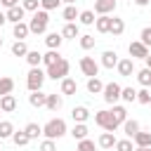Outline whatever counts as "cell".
I'll return each mask as SVG.
<instances>
[{"mask_svg":"<svg viewBox=\"0 0 151 151\" xmlns=\"http://www.w3.org/2000/svg\"><path fill=\"white\" fill-rule=\"evenodd\" d=\"M78 42H80V47H83V50H92V47H94V42H97V38H94V35H90V33H85V35H80V40H78Z\"/></svg>","mask_w":151,"mask_h":151,"instance_id":"cell-41","label":"cell"},{"mask_svg":"<svg viewBox=\"0 0 151 151\" xmlns=\"http://www.w3.org/2000/svg\"><path fill=\"white\" fill-rule=\"evenodd\" d=\"M45 78H47V73H45L40 66H35V68H31L28 76H26V87H28L31 92H38V90H42Z\"/></svg>","mask_w":151,"mask_h":151,"instance_id":"cell-5","label":"cell"},{"mask_svg":"<svg viewBox=\"0 0 151 151\" xmlns=\"http://www.w3.org/2000/svg\"><path fill=\"white\" fill-rule=\"evenodd\" d=\"M61 42H64V35H61V33H57V31L45 35V45H47L50 50H59V47H61Z\"/></svg>","mask_w":151,"mask_h":151,"instance_id":"cell-21","label":"cell"},{"mask_svg":"<svg viewBox=\"0 0 151 151\" xmlns=\"http://www.w3.org/2000/svg\"><path fill=\"white\" fill-rule=\"evenodd\" d=\"M134 151H151V146H137Z\"/></svg>","mask_w":151,"mask_h":151,"instance_id":"cell-51","label":"cell"},{"mask_svg":"<svg viewBox=\"0 0 151 151\" xmlns=\"http://www.w3.org/2000/svg\"><path fill=\"white\" fill-rule=\"evenodd\" d=\"M134 149H137V146H134V142H132V139H127V137L116 142V151H134Z\"/></svg>","mask_w":151,"mask_h":151,"instance_id":"cell-40","label":"cell"},{"mask_svg":"<svg viewBox=\"0 0 151 151\" xmlns=\"http://www.w3.org/2000/svg\"><path fill=\"white\" fill-rule=\"evenodd\" d=\"M132 142H134V146H151V132L139 130V132L132 137Z\"/></svg>","mask_w":151,"mask_h":151,"instance_id":"cell-28","label":"cell"},{"mask_svg":"<svg viewBox=\"0 0 151 151\" xmlns=\"http://www.w3.org/2000/svg\"><path fill=\"white\" fill-rule=\"evenodd\" d=\"M118 54L113 52V50H106V52H101V61H99V66H104V68H113V66H118Z\"/></svg>","mask_w":151,"mask_h":151,"instance_id":"cell-11","label":"cell"},{"mask_svg":"<svg viewBox=\"0 0 151 151\" xmlns=\"http://www.w3.org/2000/svg\"><path fill=\"white\" fill-rule=\"evenodd\" d=\"M61 35H64V40H66V38H68V40L80 38V28H78V24H66V26L61 28Z\"/></svg>","mask_w":151,"mask_h":151,"instance_id":"cell-23","label":"cell"},{"mask_svg":"<svg viewBox=\"0 0 151 151\" xmlns=\"http://www.w3.org/2000/svg\"><path fill=\"white\" fill-rule=\"evenodd\" d=\"M12 142H14L17 146H26V144L31 142V137H28L24 130H19V132H14V134H12Z\"/></svg>","mask_w":151,"mask_h":151,"instance_id":"cell-39","label":"cell"},{"mask_svg":"<svg viewBox=\"0 0 151 151\" xmlns=\"http://www.w3.org/2000/svg\"><path fill=\"white\" fill-rule=\"evenodd\" d=\"M111 21H113V17H111V14L97 17V21H94V28H97L99 33H109V31H111Z\"/></svg>","mask_w":151,"mask_h":151,"instance_id":"cell-19","label":"cell"},{"mask_svg":"<svg viewBox=\"0 0 151 151\" xmlns=\"http://www.w3.org/2000/svg\"><path fill=\"white\" fill-rule=\"evenodd\" d=\"M14 132H17V130H14V125H12L9 120H0V142H2V139H12Z\"/></svg>","mask_w":151,"mask_h":151,"instance_id":"cell-29","label":"cell"},{"mask_svg":"<svg viewBox=\"0 0 151 151\" xmlns=\"http://www.w3.org/2000/svg\"><path fill=\"white\" fill-rule=\"evenodd\" d=\"M59 5H61V0H40V9H45V12H52Z\"/></svg>","mask_w":151,"mask_h":151,"instance_id":"cell-43","label":"cell"},{"mask_svg":"<svg viewBox=\"0 0 151 151\" xmlns=\"http://www.w3.org/2000/svg\"><path fill=\"white\" fill-rule=\"evenodd\" d=\"M0 111H2V113H12V111H17V97H14V94H5V97H0Z\"/></svg>","mask_w":151,"mask_h":151,"instance_id":"cell-12","label":"cell"},{"mask_svg":"<svg viewBox=\"0 0 151 151\" xmlns=\"http://www.w3.org/2000/svg\"><path fill=\"white\" fill-rule=\"evenodd\" d=\"M116 134L113 132H101L99 134V139H97V144L101 146V149H116Z\"/></svg>","mask_w":151,"mask_h":151,"instance_id":"cell-17","label":"cell"},{"mask_svg":"<svg viewBox=\"0 0 151 151\" xmlns=\"http://www.w3.org/2000/svg\"><path fill=\"white\" fill-rule=\"evenodd\" d=\"M116 68H118V73H120L123 78H130L132 73H137V71H134V59H132V57H125V59H120Z\"/></svg>","mask_w":151,"mask_h":151,"instance_id":"cell-10","label":"cell"},{"mask_svg":"<svg viewBox=\"0 0 151 151\" xmlns=\"http://www.w3.org/2000/svg\"><path fill=\"white\" fill-rule=\"evenodd\" d=\"M59 92H61L64 97H71V94H76V92H78V83H76L73 78H64V80H61Z\"/></svg>","mask_w":151,"mask_h":151,"instance_id":"cell-14","label":"cell"},{"mask_svg":"<svg viewBox=\"0 0 151 151\" xmlns=\"http://www.w3.org/2000/svg\"><path fill=\"white\" fill-rule=\"evenodd\" d=\"M12 54H14V57H24V59H26V54H28L26 42H24V40H14V45H12Z\"/></svg>","mask_w":151,"mask_h":151,"instance_id":"cell-35","label":"cell"},{"mask_svg":"<svg viewBox=\"0 0 151 151\" xmlns=\"http://www.w3.org/2000/svg\"><path fill=\"white\" fill-rule=\"evenodd\" d=\"M78 17H80V12L76 9V5H66V7L61 9V19H64L66 24H76Z\"/></svg>","mask_w":151,"mask_h":151,"instance_id":"cell-18","label":"cell"},{"mask_svg":"<svg viewBox=\"0 0 151 151\" xmlns=\"http://www.w3.org/2000/svg\"><path fill=\"white\" fill-rule=\"evenodd\" d=\"M5 24H7V14H5V12H0V28H2Z\"/></svg>","mask_w":151,"mask_h":151,"instance_id":"cell-50","label":"cell"},{"mask_svg":"<svg viewBox=\"0 0 151 151\" xmlns=\"http://www.w3.org/2000/svg\"><path fill=\"white\" fill-rule=\"evenodd\" d=\"M26 61H28V66H31V68H35V66H40V64H42V54H40L38 50H28Z\"/></svg>","mask_w":151,"mask_h":151,"instance_id":"cell-33","label":"cell"},{"mask_svg":"<svg viewBox=\"0 0 151 151\" xmlns=\"http://www.w3.org/2000/svg\"><path fill=\"white\" fill-rule=\"evenodd\" d=\"M137 101H139V104H151V90H149V87L137 90Z\"/></svg>","mask_w":151,"mask_h":151,"instance_id":"cell-42","label":"cell"},{"mask_svg":"<svg viewBox=\"0 0 151 151\" xmlns=\"http://www.w3.org/2000/svg\"><path fill=\"white\" fill-rule=\"evenodd\" d=\"M24 132H26L31 139H38V137L42 134V125H38V123H28V125L24 127Z\"/></svg>","mask_w":151,"mask_h":151,"instance_id":"cell-37","label":"cell"},{"mask_svg":"<svg viewBox=\"0 0 151 151\" xmlns=\"http://www.w3.org/2000/svg\"><path fill=\"white\" fill-rule=\"evenodd\" d=\"M21 7H24L26 12H38V7H40V0H24V2H21Z\"/></svg>","mask_w":151,"mask_h":151,"instance_id":"cell-46","label":"cell"},{"mask_svg":"<svg viewBox=\"0 0 151 151\" xmlns=\"http://www.w3.org/2000/svg\"><path fill=\"white\" fill-rule=\"evenodd\" d=\"M111 113H113V118L123 125L125 120H127V109L125 106H120V104H113V109H111Z\"/></svg>","mask_w":151,"mask_h":151,"instance_id":"cell-34","label":"cell"},{"mask_svg":"<svg viewBox=\"0 0 151 151\" xmlns=\"http://www.w3.org/2000/svg\"><path fill=\"white\" fill-rule=\"evenodd\" d=\"M120 99H123L125 104H132V101H137V90H134V87H123V94H120Z\"/></svg>","mask_w":151,"mask_h":151,"instance_id":"cell-38","label":"cell"},{"mask_svg":"<svg viewBox=\"0 0 151 151\" xmlns=\"http://www.w3.org/2000/svg\"><path fill=\"white\" fill-rule=\"evenodd\" d=\"M5 14H7V21H12V24H19V21H24V14H26V9H24L21 5H17V7H9Z\"/></svg>","mask_w":151,"mask_h":151,"instance_id":"cell-13","label":"cell"},{"mask_svg":"<svg viewBox=\"0 0 151 151\" xmlns=\"http://www.w3.org/2000/svg\"><path fill=\"white\" fill-rule=\"evenodd\" d=\"M113 38H118V35H123L125 33V21L120 19V17H113V21H111V31H109Z\"/></svg>","mask_w":151,"mask_h":151,"instance_id":"cell-26","label":"cell"},{"mask_svg":"<svg viewBox=\"0 0 151 151\" xmlns=\"http://www.w3.org/2000/svg\"><path fill=\"white\" fill-rule=\"evenodd\" d=\"M0 113H2V111H0Z\"/></svg>","mask_w":151,"mask_h":151,"instance_id":"cell-55","label":"cell"},{"mask_svg":"<svg viewBox=\"0 0 151 151\" xmlns=\"http://www.w3.org/2000/svg\"><path fill=\"white\" fill-rule=\"evenodd\" d=\"M71 118H73V123H85V120L90 118V109H87V106H73Z\"/></svg>","mask_w":151,"mask_h":151,"instance_id":"cell-22","label":"cell"},{"mask_svg":"<svg viewBox=\"0 0 151 151\" xmlns=\"http://www.w3.org/2000/svg\"><path fill=\"white\" fill-rule=\"evenodd\" d=\"M137 83L142 85V87H151V68H142V71H137Z\"/></svg>","mask_w":151,"mask_h":151,"instance_id":"cell-32","label":"cell"},{"mask_svg":"<svg viewBox=\"0 0 151 151\" xmlns=\"http://www.w3.org/2000/svg\"><path fill=\"white\" fill-rule=\"evenodd\" d=\"M139 40H142L146 47H151V26H144V28H142V33H139Z\"/></svg>","mask_w":151,"mask_h":151,"instance_id":"cell-44","label":"cell"},{"mask_svg":"<svg viewBox=\"0 0 151 151\" xmlns=\"http://www.w3.org/2000/svg\"><path fill=\"white\" fill-rule=\"evenodd\" d=\"M94 123L104 130V132H116L118 127H120V123L113 118V113L111 111H106V109H101V111H94Z\"/></svg>","mask_w":151,"mask_h":151,"instance_id":"cell-2","label":"cell"},{"mask_svg":"<svg viewBox=\"0 0 151 151\" xmlns=\"http://www.w3.org/2000/svg\"><path fill=\"white\" fill-rule=\"evenodd\" d=\"M47 24H50V12L38 9V12H33V17H31V21H28V28H31V33L40 35V33L47 31Z\"/></svg>","mask_w":151,"mask_h":151,"instance_id":"cell-3","label":"cell"},{"mask_svg":"<svg viewBox=\"0 0 151 151\" xmlns=\"http://www.w3.org/2000/svg\"><path fill=\"white\" fill-rule=\"evenodd\" d=\"M61 2H66V5H76V0H61Z\"/></svg>","mask_w":151,"mask_h":151,"instance_id":"cell-53","label":"cell"},{"mask_svg":"<svg viewBox=\"0 0 151 151\" xmlns=\"http://www.w3.org/2000/svg\"><path fill=\"white\" fill-rule=\"evenodd\" d=\"M87 132H90V130H87V125H85V123H76V125L71 127V132H68V134H71L76 142H83V139H87Z\"/></svg>","mask_w":151,"mask_h":151,"instance_id":"cell-16","label":"cell"},{"mask_svg":"<svg viewBox=\"0 0 151 151\" xmlns=\"http://www.w3.org/2000/svg\"><path fill=\"white\" fill-rule=\"evenodd\" d=\"M50 111H59L64 106V94H47V104H45Z\"/></svg>","mask_w":151,"mask_h":151,"instance_id":"cell-24","label":"cell"},{"mask_svg":"<svg viewBox=\"0 0 151 151\" xmlns=\"http://www.w3.org/2000/svg\"><path fill=\"white\" fill-rule=\"evenodd\" d=\"M80 71L87 78H97L99 76V61H94V57H80Z\"/></svg>","mask_w":151,"mask_h":151,"instance_id":"cell-6","label":"cell"},{"mask_svg":"<svg viewBox=\"0 0 151 151\" xmlns=\"http://www.w3.org/2000/svg\"><path fill=\"white\" fill-rule=\"evenodd\" d=\"M87 92L90 94H101L104 92V83L99 78H87Z\"/></svg>","mask_w":151,"mask_h":151,"instance_id":"cell-31","label":"cell"},{"mask_svg":"<svg viewBox=\"0 0 151 151\" xmlns=\"http://www.w3.org/2000/svg\"><path fill=\"white\" fill-rule=\"evenodd\" d=\"M0 47H2V38H0Z\"/></svg>","mask_w":151,"mask_h":151,"instance_id":"cell-54","label":"cell"},{"mask_svg":"<svg viewBox=\"0 0 151 151\" xmlns=\"http://www.w3.org/2000/svg\"><path fill=\"white\" fill-rule=\"evenodd\" d=\"M38 151H57V144H54V139H45V142H40Z\"/></svg>","mask_w":151,"mask_h":151,"instance_id":"cell-47","label":"cell"},{"mask_svg":"<svg viewBox=\"0 0 151 151\" xmlns=\"http://www.w3.org/2000/svg\"><path fill=\"white\" fill-rule=\"evenodd\" d=\"M116 0H94V14L97 17H104V14H111L116 12Z\"/></svg>","mask_w":151,"mask_h":151,"instance_id":"cell-9","label":"cell"},{"mask_svg":"<svg viewBox=\"0 0 151 151\" xmlns=\"http://www.w3.org/2000/svg\"><path fill=\"white\" fill-rule=\"evenodd\" d=\"M127 52H130V57L132 59H146L151 52H149V47L142 42V40H132L130 45H127Z\"/></svg>","mask_w":151,"mask_h":151,"instance_id":"cell-8","label":"cell"},{"mask_svg":"<svg viewBox=\"0 0 151 151\" xmlns=\"http://www.w3.org/2000/svg\"><path fill=\"white\" fill-rule=\"evenodd\" d=\"M123 130H125V137H127V139H132L142 127H139V123H137V120H130V118H127V120L123 123Z\"/></svg>","mask_w":151,"mask_h":151,"instance_id":"cell-27","label":"cell"},{"mask_svg":"<svg viewBox=\"0 0 151 151\" xmlns=\"http://www.w3.org/2000/svg\"><path fill=\"white\" fill-rule=\"evenodd\" d=\"M12 90H14V80L9 76H0V97L12 94Z\"/></svg>","mask_w":151,"mask_h":151,"instance_id":"cell-30","label":"cell"},{"mask_svg":"<svg viewBox=\"0 0 151 151\" xmlns=\"http://www.w3.org/2000/svg\"><path fill=\"white\" fill-rule=\"evenodd\" d=\"M132 2H134V5H137V7H146V5H149V2H151V0H132Z\"/></svg>","mask_w":151,"mask_h":151,"instance_id":"cell-49","label":"cell"},{"mask_svg":"<svg viewBox=\"0 0 151 151\" xmlns=\"http://www.w3.org/2000/svg\"><path fill=\"white\" fill-rule=\"evenodd\" d=\"M120 94H123V87H120L118 83H106V85H104L101 97H104L106 104H116V101L120 99Z\"/></svg>","mask_w":151,"mask_h":151,"instance_id":"cell-7","label":"cell"},{"mask_svg":"<svg viewBox=\"0 0 151 151\" xmlns=\"http://www.w3.org/2000/svg\"><path fill=\"white\" fill-rule=\"evenodd\" d=\"M28 33H31V28H28V24H26V21L14 24V28H12V35H14L17 40H26V38H28Z\"/></svg>","mask_w":151,"mask_h":151,"instance_id":"cell-20","label":"cell"},{"mask_svg":"<svg viewBox=\"0 0 151 151\" xmlns=\"http://www.w3.org/2000/svg\"><path fill=\"white\" fill-rule=\"evenodd\" d=\"M0 2H2V7H7V9H9V7H17V5H19V0H0Z\"/></svg>","mask_w":151,"mask_h":151,"instance_id":"cell-48","label":"cell"},{"mask_svg":"<svg viewBox=\"0 0 151 151\" xmlns=\"http://www.w3.org/2000/svg\"><path fill=\"white\" fill-rule=\"evenodd\" d=\"M78 21H80L83 26H94V21H97L94 9H83V12H80V17H78Z\"/></svg>","mask_w":151,"mask_h":151,"instance_id":"cell-25","label":"cell"},{"mask_svg":"<svg viewBox=\"0 0 151 151\" xmlns=\"http://www.w3.org/2000/svg\"><path fill=\"white\" fill-rule=\"evenodd\" d=\"M76 151H97V146H94L92 139H83V142H78V149Z\"/></svg>","mask_w":151,"mask_h":151,"instance_id":"cell-45","label":"cell"},{"mask_svg":"<svg viewBox=\"0 0 151 151\" xmlns=\"http://www.w3.org/2000/svg\"><path fill=\"white\" fill-rule=\"evenodd\" d=\"M61 59V54H59V50H50V52H45L42 54V64H45V68L47 66H52L54 61H59Z\"/></svg>","mask_w":151,"mask_h":151,"instance_id":"cell-36","label":"cell"},{"mask_svg":"<svg viewBox=\"0 0 151 151\" xmlns=\"http://www.w3.org/2000/svg\"><path fill=\"white\" fill-rule=\"evenodd\" d=\"M28 104H31L33 109H40V106H45V104H47V94H45L42 90L31 92V94H28Z\"/></svg>","mask_w":151,"mask_h":151,"instance_id":"cell-15","label":"cell"},{"mask_svg":"<svg viewBox=\"0 0 151 151\" xmlns=\"http://www.w3.org/2000/svg\"><path fill=\"white\" fill-rule=\"evenodd\" d=\"M68 71H71V64H68V59H59V61H54L52 66H47V78H52V80H64V78H68Z\"/></svg>","mask_w":151,"mask_h":151,"instance_id":"cell-4","label":"cell"},{"mask_svg":"<svg viewBox=\"0 0 151 151\" xmlns=\"http://www.w3.org/2000/svg\"><path fill=\"white\" fill-rule=\"evenodd\" d=\"M144 61H146V68H151V54H149V57H146Z\"/></svg>","mask_w":151,"mask_h":151,"instance_id":"cell-52","label":"cell"},{"mask_svg":"<svg viewBox=\"0 0 151 151\" xmlns=\"http://www.w3.org/2000/svg\"><path fill=\"white\" fill-rule=\"evenodd\" d=\"M66 132H68V127H66V120H64V118H52V120H47V123L42 125L45 139H59V137H64Z\"/></svg>","mask_w":151,"mask_h":151,"instance_id":"cell-1","label":"cell"}]
</instances>
